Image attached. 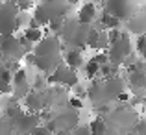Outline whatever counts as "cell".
I'll return each instance as SVG.
<instances>
[{"label":"cell","mask_w":146,"mask_h":135,"mask_svg":"<svg viewBox=\"0 0 146 135\" xmlns=\"http://www.w3.org/2000/svg\"><path fill=\"white\" fill-rule=\"evenodd\" d=\"M98 37H100V32H98V30H94V28H91L89 37H87V46H89V48H93V50H96Z\"/></svg>","instance_id":"ffe728a7"},{"label":"cell","mask_w":146,"mask_h":135,"mask_svg":"<svg viewBox=\"0 0 146 135\" xmlns=\"http://www.w3.org/2000/svg\"><path fill=\"white\" fill-rule=\"evenodd\" d=\"M120 21L122 19H118L117 15H113L111 11H102V15H100V26L102 28H120Z\"/></svg>","instance_id":"7c38bea8"},{"label":"cell","mask_w":146,"mask_h":135,"mask_svg":"<svg viewBox=\"0 0 146 135\" xmlns=\"http://www.w3.org/2000/svg\"><path fill=\"white\" fill-rule=\"evenodd\" d=\"M135 48H137V52H139V54H143L144 50H146V33H143V35H139V37H137Z\"/></svg>","instance_id":"cb8c5ba5"},{"label":"cell","mask_w":146,"mask_h":135,"mask_svg":"<svg viewBox=\"0 0 146 135\" xmlns=\"http://www.w3.org/2000/svg\"><path fill=\"white\" fill-rule=\"evenodd\" d=\"M24 83H30L28 82V74H26L24 68H21V70H17L13 74V85H24Z\"/></svg>","instance_id":"ac0fdd59"},{"label":"cell","mask_w":146,"mask_h":135,"mask_svg":"<svg viewBox=\"0 0 146 135\" xmlns=\"http://www.w3.org/2000/svg\"><path fill=\"white\" fill-rule=\"evenodd\" d=\"M30 22H32V17L28 15V11H21V13H19V17H17V26H19V28H22V26H26V28H28Z\"/></svg>","instance_id":"44dd1931"},{"label":"cell","mask_w":146,"mask_h":135,"mask_svg":"<svg viewBox=\"0 0 146 135\" xmlns=\"http://www.w3.org/2000/svg\"><path fill=\"white\" fill-rule=\"evenodd\" d=\"M80 122V115H78V109L68 106V109L65 111H59V113H54V118L46 122V128L50 132L57 133V132H72V130L78 126Z\"/></svg>","instance_id":"7a4b0ae2"},{"label":"cell","mask_w":146,"mask_h":135,"mask_svg":"<svg viewBox=\"0 0 146 135\" xmlns=\"http://www.w3.org/2000/svg\"><path fill=\"white\" fill-rule=\"evenodd\" d=\"M94 19H96V6L87 0V2L82 6L80 13H78V21L82 22V24H91Z\"/></svg>","instance_id":"ba28073f"},{"label":"cell","mask_w":146,"mask_h":135,"mask_svg":"<svg viewBox=\"0 0 146 135\" xmlns=\"http://www.w3.org/2000/svg\"><path fill=\"white\" fill-rule=\"evenodd\" d=\"M67 2H68V4H76V2H78V0H67Z\"/></svg>","instance_id":"4dcf8cb0"},{"label":"cell","mask_w":146,"mask_h":135,"mask_svg":"<svg viewBox=\"0 0 146 135\" xmlns=\"http://www.w3.org/2000/svg\"><path fill=\"white\" fill-rule=\"evenodd\" d=\"M24 46H22L21 39L15 35H6L2 37V54H4V59H15L19 61L22 56H24Z\"/></svg>","instance_id":"8992f818"},{"label":"cell","mask_w":146,"mask_h":135,"mask_svg":"<svg viewBox=\"0 0 146 135\" xmlns=\"http://www.w3.org/2000/svg\"><path fill=\"white\" fill-rule=\"evenodd\" d=\"M2 83H13V72L7 67L2 68Z\"/></svg>","instance_id":"484cf974"},{"label":"cell","mask_w":146,"mask_h":135,"mask_svg":"<svg viewBox=\"0 0 146 135\" xmlns=\"http://www.w3.org/2000/svg\"><path fill=\"white\" fill-rule=\"evenodd\" d=\"M63 28H65V19L63 17H56V19H52V21L48 22V30H50V33H54V35H61Z\"/></svg>","instance_id":"2e32d148"},{"label":"cell","mask_w":146,"mask_h":135,"mask_svg":"<svg viewBox=\"0 0 146 135\" xmlns=\"http://www.w3.org/2000/svg\"><path fill=\"white\" fill-rule=\"evenodd\" d=\"M106 9L122 21H129L135 15V0H107Z\"/></svg>","instance_id":"5b68a950"},{"label":"cell","mask_w":146,"mask_h":135,"mask_svg":"<svg viewBox=\"0 0 146 135\" xmlns=\"http://www.w3.org/2000/svg\"><path fill=\"white\" fill-rule=\"evenodd\" d=\"M72 91H74V96H78V98H85V96H89V89H85V87L80 85V83H76V85L72 87Z\"/></svg>","instance_id":"7402d4cb"},{"label":"cell","mask_w":146,"mask_h":135,"mask_svg":"<svg viewBox=\"0 0 146 135\" xmlns=\"http://www.w3.org/2000/svg\"><path fill=\"white\" fill-rule=\"evenodd\" d=\"M65 63L68 65L70 68L78 70L80 67L83 65V56H82V48H70L68 52H65Z\"/></svg>","instance_id":"9c48e42d"},{"label":"cell","mask_w":146,"mask_h":135,"mask_svg":"<svg viewBox=\"0 0 146 135\" xmlns=\"http://www.w3.org/2000/svg\"><path fill=\"white\" fill-rule=\"evenodd\" d=\"M135 132H137V135H146V118H143V120L137 122Z\"/></svg>","instance_id":"4316f807"},{"label":"cell","mask_w":146,"mask_h":135,"mask_svg":"<svg viewBox=\"0 0 146 135\" xmlns=\"http://www.w3.org/2000/svg\"><path fill=\"white\" fill-rule=\"evenodd\" d=\"M17 100L19 98H15V96H13V98H11V102L6 106V113H4V115H7L9 118H13V120H17V118H21L22 115H24V111H22V107L19 106Z\"/></svg>","instance_id":"4fadbf2b"},{"label":"cell","mask_w":146,"mask_h":135,"mask_svg":"<svg viewBox=\"0 0 146 135\" xmlns=\"http://www.w3.org/2000/svg\"><path fill=\"white\" fill-rule=\"evenodd\" d=\"M24 35L30 41H33V43H39V41H43V30L41 28H26Z\"/></svg>","instance_id":"e0dca14e"},{"label":"cell","mask_w":146,"mask_h":135,"mask_svg":"<svg viewBox=\"0 0 146 135\" xmlns=\"http://www.w3.org/2000/svg\"><path fill=\"white\" fill-rule=\"evenodd\" d=\"M72 135H93V132H91V126H76L72 130Z\"/></svg>","instance_id":"d4e9b609"},{"label":"cell","mask_w":146,"mask_h":135,"mask_svg":"<svg viewBox=\"0 0 146 135\" xmlns=\"http://www.w3.org/2000/svg\"><path fill=\"white\" fill-rule=\"evenodd\" d=\"M89 126H91V132H93V135H106L107 133V122H106V118H102V117L94 118Z\"/></svg>","instance_id":"9a60e30c"},{"label":"cell","mask_w":146,"mask_h":135,"mask_svg":"<svg viewBox=\"0 0 146 135\" xmlns=\"http://www.w3.org/2000/svg\"><path fill=\"white\" fill-rule=\"evenodd\" d=\"M21 13V7H19L17 0H6L2 4V9H0V15H2V37L6 35H13V32H17V17Z\"/></svg>","instance_id":"3957f363"},{"label":"cell","mask_w":146,"mask_h":135,"mask_svg":"<svg viewBox=\"0 0 146 135\" xmlns=\"http://www.w3.org/2000/svg\"><path fill=\"white\" fill-rule=\"evenodd\" d=\"M128 28H129V32L137 33V35L146 33V13L144 15H133L128 21Z\"/></svg>","instance_id":"8fae6325"},{"label":"cell","mask_w":146,"mask_h":135,"mask_svg":"<svg viewBox=\"0 0 146 135\" xmlns=\"http://www.w3.org/2000/svg\"><path fill=\"white\" fill-rule=\"evenodd\" d=\"M128 82L133 91L146 89V70H131L128 76Z\"/></svg>","instance_id":"30bf717a"},{"label":"cell","mask_w":146,"mask_h":135,"mask_svg":"<svg viewBox=\"0 0 146 135\" xmlns=\"http://www.w3.org/2000/svg\"><path fill=\"white\" fill-rule=\"evenodd\" d=\"M100 68H102V63H100V59H98L96 56L91 57L89 63L85 65V74H87V78H89V80H94V78L100 74Z\"/></svg>","instance_id":"5bb4252c"},{"label":"cell","mask_w":146,"mask_h":135,"mask_svg":"<svg viewBox=\"0 0 146 135\" xmlns=\"http://www.w3.org/2000/svg\"><path fill=\"white\" fill-rule=\"evenodd\" d=\"M59 50H61V46H59V41L56 37H44L43 41H39L35 50H33L35 56H37L35 67L41 72H44V74H52L61 65Z\"/></svg>","instance_id":"6da1fadb"},{"label":"cell","mask_w":146,"mask_h":135,"mask_svg":"<svg viewBox=\"0 0 146 135\" xmlns=\"http://www.w3.org/2000/svg\"><path fill=\"white\" fill-rule=\"evenodd\" d=\"M94 111H96V115L98 117H106V115H109L111 113V107L107 106V104H96V107H94Z\"/></svg>","instance_id":"603a6c76"},{"label":"cell","mask_w":146,"mask_h":135,"mask_svg":"<svg viewBox=\"0 0 146 135\" xmlns=\"http://www.w3.org/2000/svg\"><path fill=\"white\" fill-rule=\"evenodd\" d=\"M68 106L74 107V109H80V107L83 106V104H82V98H78V96H72V98H68Z\"/></svg>","instance_id":"83f0119b"},{"label":"cell","mask_w":146,"mask_h":135,"mask_svg":"<svg viewBox=\"0 0 146 135\" xmlns=\"http://www.w3.org/2000/svg\"><path fill=\"white\" fill-rule=\"evenodd\" d=\"M48 76L44 78L43 74H37L35 78H33V89L35 91H43V89H46V85H48Z\"/></svg>","instance_id":"d6986e66"},{"label":"cell","mask_w":146,"mask_h":135,"mask_svg":"<svg viewBox=\"0 0 146 135\" xmlns=\"http://www.w3.org/2000/svg\"><path fill=\"white\" fill-rule=\"evenodd\" d=\"M39 122H43L41 120V115H37V113H24L21 118H17L15 120V132H17L19 135H32V132L35 128H39Z\"/></svg>","instance_id":"52a82bcc"},{"label":"cell","mask_w":146,"mask_h":135,"mask_svg":"<svg viewBox=\"0 0 146 135\" xmlns=\"http://www.w3.org/2000/svg\"><path fill=\"white\" fill-rule=\"evenodd\" d=\"M124 135H137V132H135V130H131V132H126Z\"/></svg>","instance_id":"f546056e"},{"label":"cell","mask_w":146,"mask_h":135,"mask_svg":"<svg viewBox=\"0 0 146 135\" xmlns=\"http://www.w3.org/2000/svg\"><path fill=\"white\" fill-rule=\"evenodd\" d=\"M50 133H52V132H50L46 126H39V128H35L32 132V135H50Z\"/></svg>","instance_id":"f1b7e54d"},{"label":"cell","mask_w":146,"mask_h":135,"mask_svg":"<svg viewBox=\"0 0 146 135\" xmlns=\"http://www.w3.org/2000/svg\"><path fill=\"white\" fill-rule=\"evenodd\" d=\"M109 59L111 63H117V65H124L126 57L131 54V43H129V37L128 33H122V37L115 43H111L109 46Z\"/></svg>","instance_id":"277c9868"}]
</instances>
